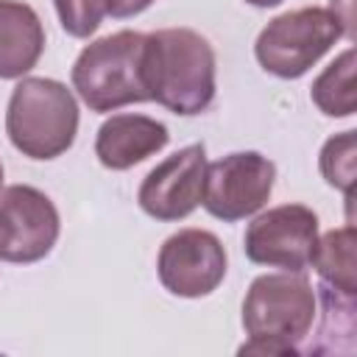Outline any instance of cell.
Instances as JSON below:
<instances>
[{
	"mask_svg": "<svg viewBox=\"0 0 357 357\" xmlns=\"http://www.w3.org/2000/svg\"><path fill=\"white\" fill-rule=\"evenodd\" d=\"M153 0H103V8L106 14H112L114 20H128V17H137L142 14Z\"/></svg>",
	"mask_w": 357,
	"mask_h": 357,
	"instance_id": "obj_17",
	"label": "cell"
},
{
	"mask_svg": "<svg viewBox=\"0 0 357 357\" xmlns=\"http://www.w3.org/2000/svg\"><path fill=\"white\" fill-rule=\"evenodd\" d=\"M6 134L28 159H56L75 142L78 103L56 78H22L8 100Z\"/></svg>",
	"mask_w": 357,
	"mask_h": 357,
	"instance_id": "obj_3",
	"label": "cell"
},
{
	"mask_svg": "<svg viewBox=\"0 0 357 357\" xmlns=\"http://www.w3.org/2000/svg\"><path fill=\"white\" fill-rule=\"evenodd\" d=\"M357 142H354V131H343L335 134L324 142L321 148V176L326 178V184L343 190L346 195H351L354 190V170H357Z\"/></svg>",
	"mask_w": 357,
	"mask_h": 357,
	"instance_id": "obj_15",
	"label": "cell"
},
{
	"mask_svg": "<svg viewBox=\"0 0 357 357\" xmlns=\"http://www.w3.org/2000/svg\"><path fill=\"white\" fill-rule=\"evenodd\" d=\"M215 50L192 28L145 33L142 81L148 98L176 114H201L215 100Z\"/></svg>",
	"mask_w": 357,
	"mask_h": 357,
	"instance_id": "obj_1",
	"label": "cell"
},
{
	"mask_svg": "<svg viewBox=\"0 0 357 357\" xmlns=\"http://www.w3.org/2000/svg\"><path fill=\"white\" fill-rule=\"evenodd\" d=\"M273 181L276 165L268 156L257 151H237L206 165L201 204L212 218L234 223L251 218L268 204Z\"/></svg>",
	"mask_w": 357,
	"mask_h": 357,
	"instance_id": "obj_6",
	"label": "cell"
},
{
	"mask_svg": "<svg viewBox=\"0 0 357 357\" xmlns=\"http://www.w3.org/2000/svg\"><path fill=\"white\" fill-rule=\"evenodd\" d=\"M61 231L56 204L31 184L0 187V259L31 265L45 259Z\"/></svg>",
	"mask_w": 357,
	"mask_h": 357,
	"instance_id": "obj_7",
	"label": "cell"
},
{
	"mask_svg": "<svg viewBox=\"0 0 357 357\" xmlns=\"http://www.w3.org/2000/svg\"><path fill=\"white\" fill-rule=\"evenodd\" d=\"M346 33L335 11L304 6L273 17L254 42L259 67L276 78H301Z\"/></svg>",
	"mask_w": 357,
	"mask_h": 357,
	"instance_id": "obj_5",
	"label": "cell"
},
{
	"mask_svg": "<svg viewBox=\"0 0 357 357\" xmlns=\"http://www.w3.org/2000/svg\"><path fill=\"white\" fill-rule=\"evenodd\" d=\"M226 248L206 229H181L170 234L156 257V273L167 293L201 298L218 290L226 276Z\"/></svg>",
	"mask_w": 357,
	"mask_h": 357,
	"instance_id": "obj_9",
	"label": "cell"
},
{
	"mask_svg": "<svg viewBox=\"0 0 357 357\" xmlns=\"http://www.w3.org/2000/svg\"><path fill=\"white\" fill-rule=\"evenodd\" d=\"M310 265L318 271L324 284L354 296V290H357V276H354V271H357L354 268V226L349 223V226L332 229L324 237H318Z\"/></svg>",
	"mask_w": 357,
	"mask_h": 357,
	"instance_id": "obj_13",
	"label": "cell"
},
{
	"mask_svg": "<svg viewBox=\"0 0 357 357\" xmlns=\"http://www.w3.org/2000/svg\"><path fill=\"white\" fill-rule=\"evenodd\" d=\"M312 103L329 117H351L354 114V47L343 50L315 81L310 89Z\"/></svg>",
	"mask_w": 357,
	"mask_h": 357,
	"instance_id": "obj_14",
	"label": "cell"
},
{
	"mask_svg": "<svg viewBox=\"0 0 357 357\" xmlns=\"http://www.w3.org/2000/svg\"><path fill=\"white\" fill-rule=\"evenodd\" d=\"M0 187H3V162H0Z\"/></svg>",
	"mask_w": 357,
	"mask_h": 357,
	"instance_id": "obj_19",
	"label": "cell"
},
{
	"mask_svg": "<svg viewBox=\"0 0 357 357\" xmlns=\"http://www.w3.org/2000/svg\"><path fill=\"white\" fill-rule=\"evenodd\" d=\"M53 6H56L61 28L75 39L92 36L100 20L106 17L103 0H53Z\"/></svg>",
	"mask_w": 357,
	"mask_h": 357,
	"instance_id": "obj_16",
	"label": "cell"
},
{
	"mask_svg": "<svg viewBox=\"0 0 357 357\" xmlns=\"http://www.w3.org/2000/svg\"><path fill=\"white\" fill-rule=\"evenodd\" d=\"M45 50L39 14L22 0H0V78H22Z\"/></svg>",
	"mask_w": 357,
	"mask_h": 357,
	"instance_id": "obj_12",
	"label": "cell"
},
{
	"mask_svg": "<svg viewBox=\"0 0 357 357\" xmlns=\"http://www.w3.org/2000/svg\"><path fill=\"white\" fill-rule=\"evenodd\" d=\"M318 243V215L304 204H282L257 215L243 237L245 257L254 265L304 271Z\"/></svg>",
	"mask_w": 357,
	"mask_h": 357,
	"instance_id": "obj_8",
	"label": "cell"
},
{
	"mask_svg": "<svg viewBox=\"0 0 357 357\" xmlns=\"http://www.w3.org/2000/svg\"><path fill=\"white\" fill-rule=\"evenodd\" d=\"M167 126L148 114H112L95 137V156L109 170H128L167 145Z\"/></svg>",
	"mask_w": 357,
	"mask_h": 357,
	"instance_id": "obj_11",
	"label": "cell"
},
{
	"mask_svg": "<svg viewBox=\"0 0 357 357\" xmlns=\"http://www.w3.org/2000/svg\"><path fill=\"white\" fill-rule=\"evenodd\" d=\"M145 33L117 31L89 42L73 64V89L92 112H114L128 103H145L142 81Z\"/></svg>",
	"mask_w": 357,
	"mask_h": 357,
	"instance_id": "obj_4",
	"label": "cell"
},
{
	"mask_svg": "<svg viewBox=\"0 0 357 357\" xmlns=\"http://www.w3.org/2000/svg\"><path fill=\"white\" fill-rule=\"evenodd\" d=\"M204 173H206V151L201 142L170 153L142 178L137 192L139 209L165 223L187 218L201 204Z\"/></svg>",
	"mask_w": 357,
	"mask_h": 357,
	"instance_id": "obj_10",
	"label": "cell"
},
{
	"mask_svg": "<svg viewBox=\"0 0 357 357\" xmlns=\"http://www.w3.org/2000/svg\"><path fill=\"white\" fill-rule=\"evenodd\" d=\"M248 6H257V8H271V6H279L282 0H245Z\"/></svg>",
	"mask_w": 357,
	"mask_h": 357,
	"instance_id": "obj_18",
	"label": "cell"
},
{
	"mask_svg": "<svg viewBox=\"0 0 357 357\" xmlns=\"http://www.w3.org/2000/svg\"><path fill=\"white\" fill-rule=\"evenodd\" d=\"M318 312V293L298 271L262 273L243 298V329L248 343L240 354H298Z\"/></svg>",
	"mask_w": 357,
	"mask_h": 357,
	"instance_id": "obj_2",
	"label": "cell"
}]
</instances>
